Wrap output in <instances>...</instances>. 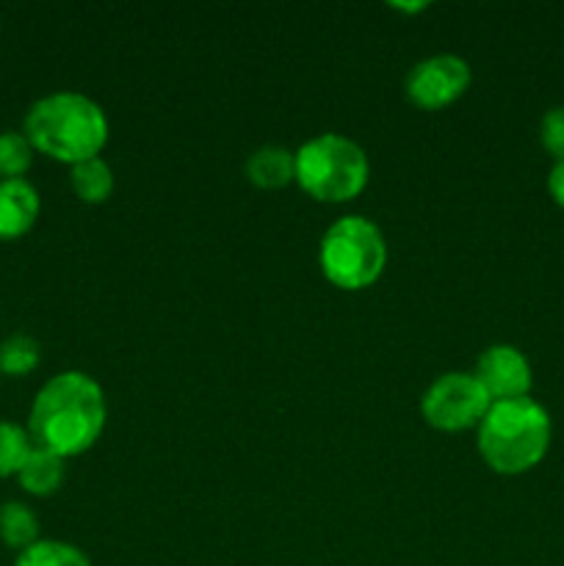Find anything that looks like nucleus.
<instances>
[{"instance_id": "f257e3e1", "label": "nucleus", "mask_w": 564, "mask_h": 566, "mask_svg": "<svg viewBox=\"0 0 564 566\" xmlns=\"http://www.w3.org/2000/svg\"><path fill=\"white\" fill-rule=\"evenodd\" d=\"M108 418L105 392L83 370H64L44 381L28 415V434L36 448L59 453L61 459L77 457L100 440Z\"/></svg>"}, {"instance_id": "f03ea898", "label": "nucleus", "mask_w": 564, "mask_h": 566, "mask_svg": "<svg viewBox=\"0 0 564 566\" xmlns=\"http://www.w3.org/2000/svg\"><path fill=\"white\" fill-rule=\"evenodd\" d=\"M31 147L61 164H81L97 158L108 142V116L81 92H53L36 99L25 114V127Z\"/></svg>"}, {"instance_id": "7ed1b4c3", "label": "nucleus", "mask_w": 564, "mask_h": 566, "mask_svg": "<svg viewBox=\"0 0 564 566\" xmlns=\"http://www.w3.org/2000/svg\"><path fill=\"white\" fill-rule=\"evenodd\" d=\"M551 448V415L534 398L492 401L479 423V453L501 475L534 470Z\"/></svg>"}, {"instance_id": "20e7f679", "label": "nucleus", "mask_w": 564, "mask_h": 566, "mask_svg": "<svg viewBox=\"0 0 564 566\" xmlns=\"http://www.w3.org/2000/svg\"><path fill=\"white\" fill-rule=\"evenodd\" d=\"M365 149L341 133H321L296 149V182L318 202H348L368 186Z\"/></svg>"}, {"instance_id": "39448f33", "label": "nucleus", "mask_w": 564, "mask_h": 566, "mask_svg": "<svg viewBox=\"0 0 564 566\" xmlns=\"http://www.w3.org/2000/svg\"><path fill=\"white\" fill-rule=\"evenodd\" d=\"M318 265L343 291L370 287L387 265L385 235L365 216H343L321 238Z\"/></svg>"}, {"instance_id": "423d86ee", "label": "nucleus", "mask_w": 564, "mask_h": 566, "mask_svg": "<svg viewBox=\"0 0 564 566\" xmlns=\"http://www.w3.org/2000/svg\"><path fill=\"white\" fill-rule=\"evenodd\" d=\"M492 398L473 374H442L426 387L420 398V412L426 423L437 431L479 429L484 415L490 412Z\"/></svg>"}, {"instance_id": "0eeeda50", "label": "nucleus", "mask_w": 564, "mask_h": 566, "mask_svg": "<svg viewBox=\"0 0 564 566\" xmlns=\"http://www.w3.org/2000/svg\"><path fill=\"white\" fill-rule=\"evenodd\" d=\"M470 86V66L468 61L453 53H437L429 59L418 61L407 72L404 92L409 103L426 111H440L451 105L453 99L462 97Z\"/></svg>"}, {"instance_id": "6e6552de", "label": "nucleus", "mask_w": 564, "mask_h": 566, "mask_svg": "<svg viewBox=\"0 0 564 566\" xmlns=\"http://www.w3.org/2000/svg\"><path fill=\"white\" fill-rule=\"evenodd\" d=\"M476 379L487 390L492 401H512V398H525L531 392V365L520 348L498 343L481 352L479 363L473 370Z\"/></svg>"}, {"instance_id": "1a4fd4ad", "label": "nucleus", "mask_w": 564, "mask_h": 566, "mask_svg": "<svg viewBox=\"0 0 564 566\" xmlns=\"http://www.w3.org/2000/svg\"><path fill=\"white\" fill-rule=\"evenodd\" d=\"M39 191L31 182L0 180V241L22 238L39 219Z\"/></svg>"}, {"instance_id": "9d476101", "label": "nucleus", "mask_w": 564, "mask_h": 566, "mask_svg": "<svg viewBox=\"0 0 564 566\" xmlns=\"http://www.w3.org/2000/svg\"><path fill=\"white\" fill-rule=\"evenodd\" d=\"M247 177L258 188H282L296 180V153L280 144L254 149L247 160Z\"/></svg>"}, {"instance_id": "9b49d317", "label": "nucleus", "mask_w": 564, "mask_h": 566, "mask_svg": "<svg viewBox=\"0 0 564 566\" xmlns=\"http://www.w3.org/2000/svg\"><path fill=\"white\" fill-rule=\"evenodd\" d=\"M66 479V459H61L59 453H50L44 448H31V453L22 462L20 473H17V481H20L22 490L28 495L48 497L53 492L61 490Z\"/></svg>"}, {"instance_id": "f8f14e48", "label": "nucleus", "mask_w": 564, "mask_h": 566, "mask_svg": "<svg viewBox=\"0 0 564 566\" xmlns=\"http://www.w3.org/2000/svg\"><path fill=\"white\" fill-rule=\"evenodd\" d=\"M70 180L77 199H83L86 205H100L114 193V169L100 155L72 166Z\"/></svg>"}, {"instance_id": "ddd939ff", "label": "nucleus", "mask_w": 564, "mask_h": 566, "mask_svg": "<svg viewBox=\"0 0 564 566\" xmlns=\"http://www.w3.org/2000/svg\"><path fill=\"white\" fill-rule=\"evenodd\" d=\"M0 542L20 553L39 542V520L25 503L9 501L0 506Z\"/></svg>"}, {"instance_id": "4468645a", "label": "nucleus", "mask_w": 564, "mask_h": 566, "mask_svg": "<svg viewBox=\"0 0 564 566\" xmlns=\"http://www.w3.org/2000/svg\"><path fill=\"white\" fill-rule=\"evenodd\" d=\"M14 566H92L86 553L70 542L39 539L17 556Z\"/></svg>"}, {"instance_id": "2eb2a0df", "label": "nucleus", "mask_w": 564, "mask_h": 566, "mask_svg": "<svg viewBox=\"0 0 564 566\" xmlns=\"http://www.w3.org/2000/svg\"><path fill=\"white\" fill-rule=\"evenodd\" d=\"M39 359H42V348L25 332H14L0 343V374L28 376L36 370Z\"/></svg>"}, {"instance_id": "dca6fc26", "label": "nucleus", "mask_w": 564, "mask_h": 566, "mask_svg": "<svg viewBox=\"0 0 564 566\" xmlns=\"http://www.w3.org/2000/svg\"><path fill=\"white\" fill-rule=\"evenodd\" d=\"M33 153L36 149L22 130L0 133V180H22L33 164Z\"/></svg>"}, {"instance_id": "f3484780", "label": "nucleus", "mask_w": 564, "mask_h": 566, "mask_svg": "<svg viewBox=\"0 0 564 566\" xmlns=\"http://www.w3.org/2000/svg\"><path fill=\"white\" fill-rule=\"evenodd\" d=\"M31 448L33 442L28 429L9 423V420H0V479H9V475L20 473L22 462L31 453Z\"/></svg>"}, {"instance_id": "a211bd4d", "label": "nucleus", "mask_w": 564, "mask_h": 566, "mask_svg": "<svg viewBox=\"0 0 564 566\" xmlns=\"http://www.w3.org/2000/svg\"><path fill=\"white\" fill-rule=\"evenodd\" d=\"M540 142L553 160H564V108L545 111L540 122Z\"/></svg>"}, {"instance_id": "6ab92c4d", "label": "nucleus", "mask_w": 564, "mask_h": 566, "mask_svg": "<svg viewBox=\"0 0 564 566\" xmlns=\"http://www.w3.org/2000/svg\"><path fill=\"white\" fill-rule=\"evenodd\" d=\"M547 191H551L553 202L558 205V208H564V160H556L551 169V175H547Z\"/></svg>"}]
</instances>
